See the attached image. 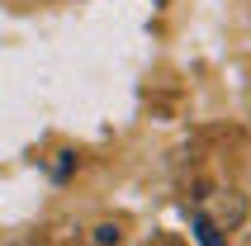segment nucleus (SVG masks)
<instances>
[{
    "label": "nucleus",
    "mask_w": 251,
    "mask_h": 246,
    "mask_svg": "<svg viewBox=\"0 0 251 246\" xmlns=\"http://www.w3.org/2000/svg\"><path fill=\"white\" fill-rule=\"evenodd\" d=\"M95 242H100V246H119V242H124L119 222H104V227H95Z\"/></svg>",
    "instance_id": "f257e3e1"
},
{
    "label": "nucleus",
    "mask_w": 251,
    "mask_h": 246,
    "mask_svg": "<svg viewBox=\"0 0 251 246\" xmlns=\"http://www.w3.org/2000/svg\"><path fill=\"white\" fill-rule=\"evenodd\" d=\"M166 246H180V242H166Z\"/></svg>",
    "instance_id": "f03ea898"
}]
</instances>
